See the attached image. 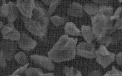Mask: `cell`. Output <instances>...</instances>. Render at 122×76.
Segmentation results:
<instances>
[{"mask_svg": "<svg viewBox=\"0 0 122 76\" xmlns=\"http://www.w3.org/2000/svg\"><path fill=\"white\" fill-rule=\"evenodd\" d=\"M77 39L69 38L66 35H62L58 41L48 52L51 60L60 62L73 59L76 54V46Z\"/></svg>", "mask_w": 122, "mask_h": 76, "instance_id": "obj_1", "label": "cell"}, {"mask_svg": "<svg viewBox=\"0 0 122 76\" xmlns=\"http://www.w3.org/2000/svg\"><path fill=\"white\" fill-rule=\"evenodd\" d=\"M111 16L98 10L97 14L92 17V29L97 37V41L104 37L106 33H111L116 30L114 20L110 19Z\"/></svg>", "mask_w": 122, "mask_h": 76, "instance_id": "obj_2", "label": "cell"}, {"mask_svg": "<svg viewBox=\"0 0 122 76\" xmlns=\"http://www.w3.org/2000/svg\"><path fill=\"white\" fill-rule=\"evenodd\" d=\"M23 20L26 28L31 34L41 37L46 35L47 27L40 21L24 17Z\"/></svg>", "mask_w": 122, "mask_h": 76, "instance_id": "obj_3", "label": "cell"}, {"mask_svg": "<svg viewBox=\"0 0 122 76\" xmlns=\"http://www.w3.org/2000/svg\"><path fill=\"white\" fill-rule=\"evenodd\" d=\"M97 62L105 68L115 60L114 54L110 52L104 46L101 45L98 50L96 51Z\"/></svg>", "mask_w": 122, "mask_h": 76, "instance_id": "obj_4", "label": "cell"}, {"mask_svg": "<svg viewBox=\"0 0 122 76\" xmlns=\"http://www.w3.org/2000/svg\"><path fill=\"white\" fill-rule=\"evenodd\" d=\"M76 54L81 56L89 59L96 57L95 46L93 43L81 42L76 48Z\"/></svg>", "mask_w": 122, "mask_h": 76, "instance_id": "obj_5", "label": "cell"}, {"mask_svg": "<svg viewBox=\"0 0 122 76\" xmlns=\"http://www.w3.org/2000/svg\"><path fill=\"white\" fill-rule=\"evenodd\" d=\"M34 0H17L16 6L24 17L31 18L32 11L35 6Z\"/></svg>", "mask_w": 122, "mask_h": 76, "instance_id": "obj_6", "label": "cell"}, {"mask_svg": "<svg viewBox=\"0 0 122 76\" xmlns=\"http://www.w3.org/2000/svg\"><path fill=\"white\" fill-rule=\"evenodd\" d=\"M30 59L34 63L48 70L52 71L54 69V64L49 58L43 56L34 55L31 56Z\"/></svg>", "mask_w": 122, "mask_h": 76, "instance_id": "obj_7", "label": "cell"}, {"mask_svg": "<svg viewBox=\"0 0 122 76\" xmlns=\"http://www.w3.org/2000/svg\"><path fill=\"white\" fill-rule=\"evenodd\" d=\"M18 44L20 48L22 49L29 51L35 48L37 45V43L27 35L22 34L18 41Z\"/></svg>", "mask_w": 122, "mask_h": 76, "instance_id": "obj_8", "label": "cell"}, {"mask_svg": "<svg viewBox=\"0 0 122 76\" xmlns=\"http://www.w3.org/2000/svg\"><path fill=\"white\" fill-rule=\"evenodd\" d=\"M1 47L6 59H11L16 49L15 43L9 41H4L1 43Z\"/></svg>", "mask_w": 122, "mask_h": 76, "instance_id": "obj_9", "label": "cell"}, {"mask_svg": "<svg viewBox=\"0 0 122 76\" xmlns=\"http://www.w3.org/2000/svg\"><path fill=\"white\" fill-rule=\"evenodd\" d=\"M32 13V19L35 20L42 21L48 17L46 10L41 5L38 4L36 5Z\"/></svg>", "mask_w": 122, "mask_h": 76, "instance_id": "obj_10", "label": "cell"}, {"mask_svg": "<svg viewBox=\"0 0 122 76\" xmlns=\"http://www.w3.org/2000/svg\"><path fill=\"white\" fill-rule=\"evenodd\" d=\"M69 15L76 17H82L84 15L83 7L79 3H73L69 7L68 11Z\"/></svg>", "mask_w": 122, "mask_h": 76, "instance_id": "obj_11", "label": "cell"}, {"mask_svg": "<svg viewBox=\"0 0 122 76\" xmlns=\"http://www.w3.org/2000/svg\"><path fill=\"white\" fill-rule=\"evenodd\" d=\"M82 33L83 36L88 43H90L97 37L94 33L93 30L89 26L82 25Z\"/></svg>", "mask_w": 122, "mask_h": 76, "instance_id": "obj_12", "label": "cell"}, {"mask_svg": "<svg viewBox=\"0 0 122 76\" xmlns=\"http://www.w3.org/2000/svg\"><path fill=\"white\" fill-rule=\"evenodd\" d=\"M64 29L66 33L68 35L75 36L81 35L80 31L73 23L70 22L66 23Z\"/></svg>", "mask_w": 122, "mask_h": 76, "instance_id": "obj_13", "label": "cell"}, {"mask_svg": "<svg viewBox=\"0 0 122 76\" xmlns=\"http://www.w3.org/2000/svg\"><path fill=\"white\" fill-rule=\"evenodd\" d=\"M9 12L8 19L10 23H12L16 19L18 16V10L16 5L13 2L9 1Z\"/></svg>", "mask_w": 122, "mask_h": 76, "instance_id": "obj_14", "label": "cell"}, {"mask_svg": "<svg viewBox=\"0 0 122 76\" xmlns=\"http://www.w3.org/2000/svg\"><path fill=\"white\" fill-rule=\"evenodd\" d=\"M84 9L90 15H94L98 11V7L93 4H87L84 6Z\"/></svg>", "mask_w": 122, "mask_h": 76, "instance_id": "obj_15", "label": "cell"}, {"mask_svg": "<svg viewBox=\"0 0 122 76\" xmlns=\"http://www.w3.org/2000/svg\"><path fill=\"white\" fill-rule=\"evenodd\" d=\"M4 38L12 41H18L20 37V35L17 30L14 29L8 34L3 35Z\"/></svg>", "mask_w": 122, "mask_h": 76, "instance_id": "obj_16", "label": "cell"}, {"mask_svg": "<svg viewBox=\"0 0 122 76\" xmlns=\"http://www.w3.org/2000/svg\"><path fill=\"white\" fill-rule=\"evenodd\" d=\"M25 72L27 76H44L42 71L39 68H29Z\"/></svg>", "mask_w": 122, "mask_h": 76, "instance_id": "obj_17", "label": "cell"}, {"mask_svg": "<svg viewBox=\"0 0 122 76\" xmlns=\"http://www.w3.org/2000/svg\"><path fill=\"white\" fill-rule=\"evenodd\" d=\"M15 58L17 62L20 65L24 66L28 64L27 56L23 52H20L17 53L15 56Z\"/></svg>", "mask_w": 122, "mask_h": 76, "instance_id": "obj_18", "label": "cell"}, {"mask_svg": "<svg viewBox=\"0 0 122 76\" xmlns=\"http://www.w3.org/2000/svg\"><path fill=\"white\" fill-rule=\"evenodd\" d=\"M5 1L2 5L0 7V15L3 17H8L9 12V3H5Z\"/></svg>", "mask_w": 122, "mask_h": 76, "instance_id": "obj_19", "label": "cell"}, {"mask_svg": "<svg viewBox=\"0 0 122 76\" xmlns=\"http://www.w3.org/2000/svg\"><path fill=\"white\" fill-rule=\"evenodd\" d=\"M50 20L55 26H56L64 24L65 21V20L64 18L57 16L52 17Z\"/></svg>", "mask_w": 122, "mask_h": 76, "instance_id": "obj_20", "label": "cell"}, {"mask_svg": "<svg viewBox=\"0 0 122 76\" xmlns=\"http://www.w3.org/2000/svg\"><path fill=\"white\" fill-rule=\"evenodd\" d=\"M60 0H52L49 8L47 12L48 17L50 16L53 12L60 2Z\"/></svg>", "mask_w": 122, "mask_h": 76, "instance_id": "obj_21", "label": "cell"}, {"mask_svg": "<svg viewBox=\"0 0 122 76\" xmlns=\"http://www.w3.org/2000/svg\"><path fill=\"white\" fill-rule=\"evenodd\" d=\"M14 29L13 25L12 23H10L3 27L1 30V32L3 35H5L9 33Z\"/></svg>", "mask_w": 122, "mask_h": 76, "instance_id": "obj_22", "label": "cell"}, {"mask_svg": "<svg viewBox=\"0 0 122 76\" xmlns=\"http://www.w3.org/2000/svg\"><path fill=\"white\" fill-rule=\"evenodd\" d=\"M77 71L75 72L74 69L72 67L68 68L66 67L64 70V73L66 76H75Z\"/></svg>", "mask_w": 122, "mask_h": 76, "instance_id": "obj_23", "label": "cell"}, {"mask_svg": "<svg viewBox=\"0 0 122 76\" xmlns=\"http://www.w3.org/2000/svg\"><path fill=\"white\" fill-rule=\"evenodd\" d=\"M109 76H122V72L112 66V70L108 72Z\"/></svg>", "mask_w": 122, "mask_h": 76, "instance_id": "obj_24", "label": "cell"}, {"mask_svg": "<svg viewBox=\"0 0 122 76\" xmlns=\"http://www.w3.org/2000/svg\"><path fill=\"white\" fill-rule=\"evenodd\" d=\"M112 39L111 37H104L100 39L98 41L102 44H105L107 46L112 41Z\"/></svg>", "mask_w": 122, "mask_h": 76, "instance_id": "obj_25", "label": "cell"}, {"mask_svg": "<svg viewBox=\"0 0 122 76\" xmlns=\"http://www.w3.org/2000/svg\"><path fill=\"white\" fill-rule=\"evenodd\" d=\"M5 59L2 50H1L0 53V66L1 67H4L6 66Z\"/></svg>", "mask_w": 122, "mask_h": 76, "instance_id": "obj_26", "label": "cell"}, {"mask_svg": "<svg viewBox=\"0 0 122 76\" xmlns=\"http://www.w3.org/2000/svg\"><path fill=\"white\" fill-rule=\"evenodd\" d=\"M116 62L117 63L122 66V52L118 53L116 57Z\"/></svg>", "mask_w": 122, "mask_h": 76, "instance_id": "obj_27", "label": "cell"}, {"mask_svg": "<svg viewBox=\"0 0 122 76\" xmlns=\"http://www.w3.org/2000/svg\"><path fill=\"white\" fill-rule=\"evenodd\" d=\"M29 64H28L25 65L23 67L20 68L15 72H14V74L18 75L19 74H20L23 72L26 69Z\"/></svg>", "mask_w": 122, "mask_h": 76, "instance_id": "obj_28", "label": "cell"}, {"mask_svg": "<svg viewBox=\"0 0 122 76\" xmlns=\"http://www.w3.org/2000/svg\"><path fill=\"white\" fill-rule=\"evenodd\" d=\"M87 76H101V75L98 71H95L89 74Z\"/></svg>", "mask_w": 122, "mask_h": 76, "instance_id": "obj_29", "label": "cell"}, {"mask_svg": "<svg viewBox=\"0 0 122 76\" xmlns=\"http://www.w3.org/2000/svg\"><path fill=\"white\" fill-rule=\"evenodd\" d=\"M42 1L46 5H49L51 4L52 0H42Z\"/></svg>", "mask_w": 122, "mask_h": 76, "instance_id": "obj_30", "label": "cell"}, {"mask_svg": "<svg viewBox=\"0 0 122 76\" xmlns=\"http://www.w3.org/2000/svg\"><path fill=\"white\" fill-rule=\"evenodd\" d=\"M93 1L96 3H105V2H108L109 1H108V0H93Z\"/></svg>", "mask_w": 122, "mask_h": 76, "instance_id": "obj_31", "label": "cell"}, {"mask_svg": "<svg viewBox=\"0 0 122 76\" xmlns=\"http://www.w3.org/2000/svg\"><path fill=\"white\" fill-rule=\"evenodd\" d=\"M44 76H54V74L53 73L44 74Z\"/></svg>", "mask_w": 122, "mask_h": 76, "instance_id": "obj_32", "label": "cell"}, {"mask_svg": "<svg viewBox=\"0 0 122 76\" xmlns=\"http://www.w3.org/2000/svg\"><path fill=\"white\" fill-rule=\"evenodd\" d=\"M75 76H82L79 71H77V73Z\"/></svg>", "mask_w": 122, "mask_h": 76, "instance_id": "obj_33", "label": "cell"}, {"mask_svg": "<svg viewBox=\"0 0 122 76\" xmlns=\"http://www.w3.org/2000/svg\"><path fill=\"white\" fill-rule=\"evenodd\" d=\"M3 23L2 21H0V29H1L3 26Z\"/></svg>", "mask_w": 122, "mask_h": 76, "instance_id": "obj_34", "label": "cell"}, {"mask_svg": "<svg viewBox=\"0 0 122 76\" xmlns=\"http://www.w3.org/2000/svg\"><path fill=\"white\" fill-rule=\"evenodd\" d=\"M9 76H20L18 75H17L16 74H13V75H10Z\"/></svg>", "mask_w": 122, "mask_h": 76, "instance_id": "obj_35", "label": "cell"}, {"mask_svg": "<svg viewBox=\"0 0 122 76\" xmlns=\"http://www.w3.org/2000/svg\"><path fill=\"white\" fill-rule=\"evenodd\" d=\"M109 76L108 74V72H107V73L104 76Z\"/></svg>", "mask_w": 122, "mask_h": 76, "instance_id": "obj_36", "label": "cell"}, {"mask_svg": "<svg viewBox=\"0 0 122 76\" xmlns=\"http://www.w3.org/2000/svg\"></svg>", "mask_w": 122, "mask_h": 76, "instance_id": "obj_37", "label": "cell"}]
</instances>
